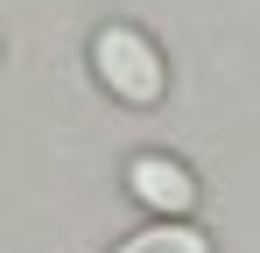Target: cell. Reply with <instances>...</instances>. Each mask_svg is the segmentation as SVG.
Listing matches in <instances>:
<instances>
[{"label":"cell","mask_w":260,"mask_h":253,"mask_svg":"<svg viewBox=\"0 0 260 253\" xmlns=\"http://www.w3.org/2000/svg\"><path fill=\"white\" fill-rule=\"evenodd\" d=\"M113 253H211V239H204L190 218H155V225H141L134 239H120Z\"/></svg>","instance_id":"3"},{"label":"cell","mask_w":260,"mask_h":253,"mask_svg":"<svg viewBox=\"0 0 260 253\" xmlns=\"http://www.w3.org/2000/svg\"><path fill=\"white\" fill-rule=\"evenodd\" d=\"M91 78L106 84L120 106H162V91H169V64H162V49L148 28H134V21H106L99 36H91Z\"/></svg>","instance_id":"1"},{"label":"cell","mask_w":260,"mask_h":253,"mask_svg":"<svg viewBox=\"0 0 260 253\" xmlns=\"http://www.w3.org/2000/svg\"><path fill=\"white\" fill-rule=\"evenodd\" d=\"M127 190H134V204H148L155 218H190L197 211V176L176 155H134L127 162Z\"/></svg>","instance_id":"2"}]
</instances>
